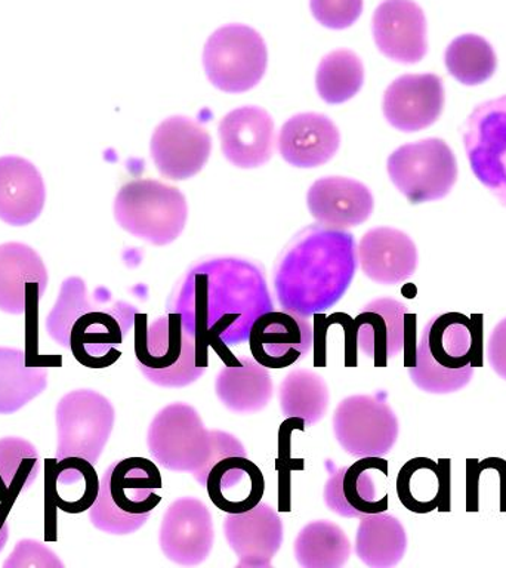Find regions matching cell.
<instances>
[{
	"label": "cell",
	"instance_id": "cell-9",
	"mask_svg": "<svg viewBox=\"0 0 506 568\" xmlns=\"http://www.w3.org/2000/svg\"><path fill=\"white\" fill-rule=\"evenodd\" d=\"M269 51L252 27L229 24L217 29L203 49V67L209 82L220 91H251L264 78Z\"/></svg>",
	"mask_w": 506,
	"mask_h": 568
},
{
	"label": "cell",
	"instance_id": "cell-28",
	"mask_svg": "<svg viewBox=\"0 0 506 568\" xmlns=\"http://www.w3.org/2000/svg\"><path fill=\"white\" fill-rule=\"evenodd\" d=\"M204 488L222 513L240 514L260 504L265 493V478L247 456H229L212 466Z\"/></svg>",
	"mask_w": 506,
	"mask_h": 568
},
{
	"label": "cell",
	"instance_id": "cell-38",
	"mask_svg": "<svg viewBox=\"0 0 506 568\" xmlns=\"http://www.w3.org/2000/svg\"><path fill=\"white\" fill-rule=\"evenodd\" d=\"M40 473V456L34 444L20 437L0 438V496L16 500L29 490Z\"/></svg>",
	"mask_w": 506,
	"mask_h": 568
},
{
	"label": "cell",
	"instance_id": "cell-41",
	"mask_svg": "<svg viewBox=\"0 0 506 568\" xmlns=\"http://www.w3.org/2000/svg\"><path fill=\"white\" fill-rule=\"evenodd\" d=\"M311 13L323 27L344 30L363 12V0H310Z\"/></svg>",
	"mask_w": 506,
	"mask_h": 568
},
{
	"label": "cell",
	"instance_id": "cell-12",
	"mask_svg": "<svg viewBox=\"0 0 506 568\" xmlns=\"http://www.w3.org/2000/svg\"><path fill=\"white\" fill-rule=\"evenodd\" d=\"M333 435L346 455L384 457L397 443V415L386 403V393L350 395L332 417Z\"/></svg>",
	"mask_w": 506,
	"mask_h": 568
},
{
	"label": "cell",
	"instance_id": "cell-13",
	"mask_svg": "<svg viewBox=\"0 0 506 568\" xmlns=\"http://www.w3.org/2000/svg\"><path fill=\"white\" fill-rule=\"evenodd\" d=\"M475 178L506 207V95L484 101L462 126Z\"/></svg>",
	"mask_w": 506,
	"mask_h": 568
},
{
	"label": "cell",
	"instance_id": "cell-1",
	"mask_svg": "<svg viewBox=\"0 0 506 568\" xmlns=\"http://www.w3.org/2000/svg\"><path fill=\"white\" fill-rule=\"evenodd\" d=\"M273 310L260 266L233 256L191 266L168 302L169 313L180 314L185 332L194 337L198 364L203 371L211 348L225 366H237L240 358L230 346L249 341L253 323Z\"/></svg>",
	"mask_w": 506,
	"mask_h": 568
},
{
	"label": "cell",
	"instance_id": "cell-24",
	"mask_svg": "<svg viewBox=\"0 0 506 568\" xmlns=\"http://www.w3.org/2000/svg\"><path fill=\"white\" fill-rule=\"evenodd\" d=\"M311 216L318 224L346 230L366 222L373 212V195L363 182L344 176L315 181L306 195Z\"/></svg>",
	"mask_w": 506,
	"mask_h": 568
},
{
	"label": "cell",
	"instance_id": "cell-17",
	"mask_svg": "<svg viewBox=\"0 0 506 568\" xmlns=\"http://www.w3.org/2000/svg\"><path fill=\"white\" fill-rule=\"evenodd\" d=\"M443 79L437 74H404L386 88L382 110L397 131L412 133L429 128L443 113Z\"/></svg>",
	"mask_w": 506,
	"mask_h": 568
},
{
	"label": "cell",
	"instance_id": "cell-35",
	"mask_svg": "<svg viewBox=\"0 0 506 568\" xmlns=\"http://www.w3.org/2000/svg\"><path fill=\"white\" fill-rule=\"evenodd\" d=\"M280 407L284 417H301L314 425L326 416L331 390L322 375L308 368L289 372L279 389Z\"/></svg>",
	"mask_w": 506,
	"mask_h": 568
},
{
	"label": "cell",
	"instance_id": "cell-31",
	"mask_svg": "<svg viewBox=\"0 0 506 568\" xmlns=\"http://www.w3.org/2000/svg\"><path fill=\"white\" fill-rule=\"evenodd\" d=\"M407 550V535L394 515H366L355 532V555L372 568H389L402 561Z\"/></svg>",
	"mask_w": 506,
	"mask_h": 568
},
{
	"label": "cell",
	"instance_id": "cell-11",
	"mask_svg": "<svg viewBox=\"0 0 506 568\" xmlns=\"http://www.w3.org/2000/svg\"><path fill=\"white\" fill-rule=\"evenodd\" d=\"M55 460L82 457L95 465L113 433L115 410L110 399L93 389L65 394L57 404Z\"/></svg>",
	"mask_w": 506,
	"mask_h": 568
},
{
	"label": "cell",
	"instance_id": "cell-3",
	"mask_svg": "<svg viewBox=\"0 0 506 568\" xmlns=\"http://www.w3.org/2000/svg\"><path fill=\"white\" fill-rule=\"evenodd\" d=\"M136 306L114 301L105 287L89 295L80 277L65 278L47 318L49 336L69 348L89 368L110 367L120 358L119 345L135 323Z\"/></svg>",
	"mask_w": 506,
	"mask_h": 568
},
{
	"label": "cell",
	"instance_id": "cell-36",
	"mask_svg": "<svg viewBox=\"0 0 506 568\" xmlns=\"http://www.w3.org/2000/svg\"><path fill=\"white\" fill-rule=\"evenodd\" d=\"M448 74L465 87H478L495 74V49L477 34H462L453 40L444 53Z\"/></svg>",
	"mask_w": 506,
	"mask_h": 568
},
{
	"label": "cell",
	"instance_id": "cell-23",
	"mask_svg": "<svg viewBox=\"0 0 506 568\" xmlns=\"http://www.w3.org/2000/svg\"><path fill=\"white\" fill-rule=\"evenodd\" d=\"M357 257L364 275L384 286L406 282L417 266L416 244L391 226L368 230L360 240Z\"/></svg>",
	"mask_w": 506,
	"mask_h": 568
},
{
	"label": "cell",
	"instance_id": "cell-19",
	"mask_svg": "<svg viewBox=\"0 0 506 568\" xmlns=\"http://www.w3.org/2000/svg\"><path fill=\"white\" fill-rule=\"evenodd\" d=\"M252 357L266 368H286L305 358L313 346L308 320L286 311H269L253 323L249 335Z\"/></svg>",
	"mask_w": 506,
	"mask_h": 568
},
{
	"label": "cell",
	"instance_id": "cell-29",
	"mask_svg": "<svg viewBox=\"0 0 506 568\" xmlns=\"http://www.w3.org/2000/svg\"><path fill=\"white\" fill-rule=\"evenodd\" d=\"M397 496L404 508L415 514L451 510V460L415 457L397 475Z\"/></svg>",
	"mask_w": 506,
	"mask_h": 568
},
{
	"label": "cell",
	"instance_id": "cell-14",
	"mask_svg": "<svg viewBox=\"0 0 506 568\" xmlns=\"http://www.w3.org/2000/svg\"><path fill=\"white\" fill-rule=\"evenodd\" d=\"M384 457H360L353 465L331 470L323 499L331 513L344 518H363L388 510V493H380V478L388 477Z\"/></svg>",
	"mask_w": 506,
	"mask_h": 568
},
{
	"label": "cell",
	"instance_id": "cell-26",
	"mask_svg": "<svg viewBox=\"0 0 506 568\" xmlns=\"http://www.w3.org/2000/svg\"><path fill=\"white\" fill-rule=\"evenodd\" d=\"M341 133L327 115L301 113L283 124L280 155L295 168L311 169L327 163L340 150Z\"/></svg>",
	"mask_w": 506,
	"mask_h": 568
},
{
	"label": "cell",
	"instance_id": "cell-16",
	"mask_svg": "<svg viewBox=\"0 0 506 568\" xmlns=\"http://www.w3.org/2000/svg\"><path fill=\"white\" fill-rule=\"evenodd\" d=\"M150 150L160 175L171 181H184L198 175L206 164L212 138L195 120L172 115L155 128Z\"/></svg>",
	"mask_w": 506,
	"mask_h": 568
},
{
	"label": "cell",
	"instance_id": "cell-44",
	"mask_svg": "<svg viewBox=\"0 0 506 568\" xmlns=\"http://www.w3.org/2000/svg\"><path fill=\"white\" fill-rule=\"evenodd\" d=\"M328 324H340L344 328L345 335V367H357L358 364V345H357V327L355 320L345 313H335L328 315Z\"/></svg>",
	"mask_w": 506,
	"mask_h": 568
},
{
	"label": "cell",
	"instance_id": "cell-21",
	"mask_svg": "<svg viewBox=\"0 0 506 568\" xmlns=\"http://www.w3.org/2000/svg\"><path fill=\"white\" fill-rule=\"evenodd\" d=\"M221 149L225 159L240 169L260 168L273 155L274 120L256 105L239 106L220 123Z\"/></svg>",
	"mask_w": 506,
	"mask_h": 568
},
{
	"label": "cell",
	"instance_id": "cell-10",
	"mask_svg": "<svg viewBox=\"0 0 506 568\" xmlns=\"http://www.w3.org/2000/svg\"><path fill=\"white\" fill-rule=\"evenodd\" d=\"M386 169L395 189L412 204L446 197L457 181L455 154L439 138L399 146L389 155Z\"/></svg>",
	"mask_w": 506,
	"mask_h": 568
},
{
	"label": "cell",
	"instance_id": "cell-25",
	"mask_svg": "<svg viewBox=\"0 0 506 568\" xmlns=\"http://www.w3.org/2000/svg\"><path fill=\"white\" fill-rule=\"evenodd\" d=\"M407 306L393 297H377L368 302L357 317V345L375 367H386L406 344Z\"/></svg>",
	"mask_w": 506,
	"mask_h": 568
},
{
	"label": "cell",
	"instance_id": "cell-46",
	"mask_svg": "<svg viewBox=\"0 0 506 568\" xmlns=\"http://www.w3.org/2000/svg\"><path fill=\"white\" fill-rule=\"evenodd\" d=\"M9 537V527L7 524V514L0 513V552H2L4 545H7Z\"/></svg>",
	"mask_w": 506,
	"mask_h": 568
},
{
	"label": "cell",
	"instance_id": "cell-45",
	"mask_svg": "<svg viewBox=\"0 0 506 568\" xmlns=\"http://www.w3.org/2000/svg\"><path fill=\"white\" fill-rule=\"evenodd\" d=\"M313 348H314V367H326L327 364V331L331 324L327 322L324 313H317L313 315Z\"/></svg>",
	"mask_w": 506,
	"mask_h": 568
},
{
	"label": "cell",
	"instance_id": "cell-30",
	"mask_svg": "<svg viewBox=\"0 0 506 568\" xmlns=\"http://www.w3.org/2000/svg\"><path fill=\"white\" fill-rule=\"evenodd\" d=\"M215 394L230 412L237 415L261 412L274 394L270 368L255 358H240L237 366H225L215 377Z\"/></svg>",
	"mask_w": 506,
	"mask_h": 568
},
{
	"label": "cell",
	"instance_id": "cell-37",
	"mask_svg": "<svg viewBox=\"0 0 506 568\" xmlns=\"http://www.w3.org/2000/svg\"><path fill=\"white\" fill-rule=\"evenodd\" d=\"M364 83V65L357 53L337 49L320 62L315 87L327 104H342L354 98Z\"/></svg>",
	"mask_w": 506,
	"mask_h": 568
},
{
	"label": "cell",
	"instance_id": "cell-40",
	"mask_svg": "<svg viewBox=\"0 0 506 568\" xmlns=\"http://www.w3.org/2000/svg\"><path fill=\"white\" fill-rule=\"evenodd\" d=\"M306 424L301 417H286L279 429V456L275 462V468L279 473V510L289 513L291 510V481L293 470L304 469V459H293L292 433L293 430H304Z\"/></svg>",
	"mask_w": 506,
	"mask_h": 568
},
{
	"label": "cell",
	"instance_id": "cell-2",
	"mask_svg": "<svg viewBox=\"0 0 506 568\" xmlns=\"http://www.w3.org/2000/svg\"><path fill=\"white\" fill-rule=\"evenodd\" d=\"M357 265V244L348 231L322 224L302 230L275 264L280 306L305 318L331 310L348 291Z\"/></svg>",
	"mask_w": 506,
	"mask_h": 568
},
{
	"label": "cell",
	"instance_id": "cell-39",
	"mask_svg": "<svg viewBox=\"0 0 506 568\" xmlns=\"http://www.w3.org/2000/svg\"><path fill=\"white\" fill-rule=\"evenodd\" d=\"M490 506L506 513V460L499 457L466 460V510Z\"/></svg>",
	"mask_w": 506,
	"mask_h": 568
},
{
	"label": "cell",
	"instance_id": "cell-18",
	"mask_svg": "<svg viewBox=\"0 0 506 568\" xmlns=\"http://www.w3.org/2000/svg\"><path fill=\"white\" fill-rule=\"evenodd\" d=\"M372 33L382 55L399 64H416L428 51L425 13L413 0H384L373 13Z\"/></svg>",
	"mask_w": 506,
	"mask_h": 568
},
{
	"label": "cell",
	"instance_id": "cell-8",
	"mask_svg": "<svg viewBox=\"0 0 506 568\" xmlns=\"http://www.w3.org/2000/svg\"><path fill=\"white\" fill-rule=\"evenodd\" d=\"M114 217L129 234L154 246H166L184 231L189 206L176 186L135 180L124 184L115 195Z\"/></svg>",
	"mask_w": 506,
	"mask_h": 568
},
{
	"label": "cell",
	"instance_id": "cell-33",
	"mask_svg": "<svg viewBox=\"0 0 506 568\" xmlns=\"http://www.w3.org/2000/svg\"><path fill=\"white\" fill-rule=\"evenodd\" d=\"M47 386V367L27 363L22 349L0 346V415L20 410Z\"/></svg>",
	"mask_w": 506,
	"mask_h": 568
},
{
	"label": "cell",
	"instance_id": "cell-5",
	"mask_svg": "<svg viewBox=\"0 0 506 568\" xmlns=\"http://www.w3.org/2000/svg\"><path fill=\"white\" fill-rule=\"evenodd\" d=\"M478 364V323L464 314L446 313L425 324L408 375L424 393L452 394L469 384Z\"/></svg>",
	"mask_w": 506,
	"mask_h": 568
},
{
	"label": "cell",
	"instance_id": "cell-6",
	"mask_svg": "<svg viewBox=\"0 0 506 568\" xmlns=\"http://www.w3.org/2000/svg\"><path fill=\"white\" fill-rule=\"evenodd\" d=\"M162 475L154 462L128 457L113 462L100 481L95 504L89 509L92 526L107 535L126 536L140 530L162 497Z\"/></svg>",
	"mask_w": 506,
	"mask_h": 568
},
{
	"label": "cell",
	"instance_id": "cell-32",
	"mask_svg": "<svg viewBox=\"0 0 506 568\" xmlns=\"http://www.w3.org/2000/svg\"><path fill=\"white\" fill-rule=\"evenodd\" d=\"M51 462L48 491L57 508L67 514L91 509L100 491V478L93 464L82 457Z\"/></svg>",
	"mask_w": 506,
	"mask_h": 568
},
{
	"label": "cell",
	"instance_id": "cell-15",
	"mask_svg": "<svg viewBox=\"0 0 506 568\" xmlns=\"http://www.w3.org/2000/svg\"><path fill=\"white\" fill-rule=\"evenodd\" d=\"M159 540L164 557L178 566L206 561L215 541L211 510L198 497H180L163 515Z\"/></svg>",
	"mask_w": 506,
	"mask_h": 568
},
{
	"label": "cell",
	"instance_id": "cell-34",
	"mask_svg": "<svg viewBox=\"0 0 506 568\" xmlns=\"http://www.w3.org/2000/svg\"><path fill=\"white\" fill-rule=\"evenodd\" d=\"M293 552L301 567L340 568L351 557V541L337 524L318 519L297 532Z\"/></svg>",
	"mask_w": 506,
	"mask_h": 568
},
{
	"label": "cell",
	"instance_id": "cell-7",
	"mask_svg": "<svg viewBox=\"0 0 506 568\" xmlns=\"http://www.w3.org/2000/svg\"><path fill=\"white\" fill-rule=\"evenodd\" d=\"M135 357L142 375L162 388H184L202 377L194 337L181 315L168 313L149 326V315H135Z\"/></svg>",
	"mask_w": 506,
	"mask_h": 568
},
{
	"label": "cell",
	"instance_id": "cell-4",
	"mask_svg": "<svg viewBox=\"0 0 506 568\" xmlns=\"http://www.w3.org/2000/svg\"><path fill=\"white\" fill-rule=\"evenodd\" d=\"M146 446L159 466L173 473H189L206 487L209 470L229 456H247L235 435L208 429L202 416L190 404H168L155 413L146 430Z\"/></svg>",
	"mask_w": 506,
	"mask_h": 568
},
{
	"label": "cell",
	"instance_id": "cell-42",
	"mask_svg": "<svg viewBox=\"0 0 506 568\" xmlns=\"http://www.w3.org/2000/svg\"><path fill=\"white\" fill-rule=\"evenodd\" d=\"M4 568H64L61 559L53 550L40 541L24 539L18 541L13 552L3 564Z\"/></svg>",
	"mask_w": 506,
	"mask_h": 568
},
{
	"label": "cell",
	"instance_id": "cell-43",
	"mask_svg": "<svg viewBox=\"0 0 506 568\" xmlns=\"http://www.w3.org/2000/svg\"><path fill=\"white\" fill-rule=\"evenodd\" d=\"M487 359L492 371L506 381V318L497 323L488 336Z\"/></svg>",
	"mask_w": 506,
	"mask_h": 568
},
{
	"label": "cell",
	"instance_id": "cell-20",
	"mask_svg": "<svg viewBox=\"0 0 506 568\" xmlns=\"http://www.w3.org/2000/svg\"><path fill=\"white\" fill-rule=\"evenodd\" d=\"M226 544L237 557L239 568H266L283 545V519L264 501L240 514H226Z\"/></svg>",
	"mask_w": 506,
	"mask_h": 568
},
{
	"label": "cell",
	"instance_id": "cell-22",
	"mask_svg": "<svg viewBox=\"0 0 506 568\" xmlns=\"http://www.w3.org/2000/svg\"><path fill=\"white\" fill-rule=\"evenodd\" d=\"M48 286V270L39 253L24 243L0 244V311L22 314L38 305Z\"/></svg>",
	"mask_w": 506,
	"mask_h": 568
},
{
	"label": "cell",
	"instance_id": "cell-27",
	"mask_svg": "<svg viewBox=\"0 0 506 568\" xmlns=\"http://www.w3.org/2000/svg\"><path fill=\"white\" fill-rule=\"evenodd\" d=\"M47 202L38 168L18 155L0 158V220L12 226L30 225Z\"/></svg>",
	"mask_w": 506,
	"mask_h": 568
}]
</instances>
